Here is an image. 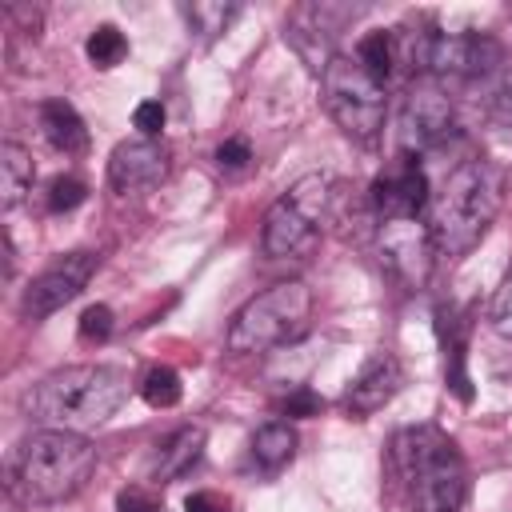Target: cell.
<instances>
[{"mask_svg": "<svg viewBox=\"0 0 512 512\" xmlns=\"http://www.w3.org/2000/svg\"><path fill=\"white\" fill-rule=\"evenodd\" d=\"M348 8H328V4H304L292 12L288 20V44L296 48V56L316 72L324 76V68L332 64V36H336V20H344Z\"/></svg>", "mask_w": 512, "mask_h": 512, "instance_id": "obj_13", "label": "cell"}, {"mask_svg": "<svg viewBox=\"0 0 512 512\" xmlns=\"http://www.w3.org/2000/svg\"><path fill=\"white\" fill-rule=\"evenodd\" d=\"M84 196H88L84 180H76V176H56V180L48 184V212H72V208L84 204Z\"/></svg>", "mask_w": 512, "mask_h": 512, "instance_id": "obj_25", "label": "cell"}, {"mask_svg": "<svg viewBox=\"0 0 512 512\" xmlns=\"http://www.w3.org/2000/svg\"><path fill=\"white\" fill-rule=\"evenodd\" d=\"M428 200H432V184H428L424 168H420L412 156L400 160L392 172H384V176L372 184V204H376L380 220L420 216V212H428Z\"/></svg>", "mask_w": 512, "mask_h": 512, "instance_id": "obj_14", "label": "cell"}, {"mask_svg": "<svg viewBox=\"0 0 512 512\" xmlns=\"http://www.w3.org/2000/svg\"><path fill=\"white\" fill-rule=\"evenodd\" d=\"M204 452V428L200 424H184L176 428L164 444H156V460H152V480L156 484H168V480H180Z\"/></svg>", "mask_w": 512, "mask_h": 512, "instance_id": "obj_16", "label": "cell"}, {"mask_svg": "<svg viewBox=\"0 0 512 512\" xmlns=\"http://www.w3.org/2000/svg\"><path fill=\"white\" fill-rule=\"evenodd\" d=\"M116 512H164V504H160V496H152L148 488H124L120 496H116Z\"/></svg>", "mask_w": 512, "mask_h": 512, "instance_id": "obj_30", "label": "cell"}, {"mask_svg": "<svg viewBox=\"0 0 512 512\" xmlns=\"http://www.w3.org/2000/svg\"><path fill=\"white\" fill-rule=\"evenodd\" d=\"M492 108H496V120L512 128V76H508V80H504V88L496 92V104H492Z\"/></svg>", "mask_w": 512, "mask_h": 512, "instance_id": "obj_32", "label": "cell"}, {"mask_svg": "<svg viewBox=\"0 0 512 512\" xmlns=\"http://www.w3.org/2000/svg\"><path fill=\"white\" fill-rule=\"evenodd\" d=\"M320 408H324V400L312 388H296V392H288L280 400V412L284 416H320Z\"/></svg>", "mask_w": 512, "mask_h": 512, "instance_id": "obj_29", "label": "cell"}, {"mask_svg": "<svg viewBox=\"0 0 512 512\" xmlns=\"http://www.w3.org/2000/svg\"><path fill=\"white\" fill-rule=\"evenodd\" d=\"M500 64V44L484 32H440L428 56V76L436 80H472Z\"/></svg>", "mask_w": 512, "mask_h": 512, "instance_id": "obj_11", "label": "cell"}, {"mask_svg": "<svg viewBox=\"0 0 512 512\" xmlns=\"http://www.w3.org/2000/svg\"><path fill=\"white\" fill-rule=\"evenodd\" d=\"M396 480L408 488L412 512H460L468 496V468L460 448L432 424L404 428L388 448Z\"/></svg>", "mask_w": 512, "mask_h": 512, "instance_id": "obj_4", "label": "cell"}, {"mask_svg": "<svg viewBox=\"0 0 512 512\" xmlns=\"http://www.w3.org/2000/svg\"><path fill=\"white\" fill-rule=\"evenodd\" d=\"M112 328H116V320H112V308L108 304L84 308V316H80V340L84 344H104L112 336Z\"/></svg>", "mask_w": 512, "mask_h": 512, "instance_id": "obj_26", "label": "cell"}, {"mask_svg": "<svg viewBox=\"0 0 512 512\" xmlns=\"http://www.w3.org/2000/svg\"><path fill=\"white\" fill-rule=\"evenodd\" d=\"M376 248H380L384 268H388L396 280H404L408 288H420V284L428 280V272H432V256H436L428 220H420V216L380 220Z\"/></svg>", "mask_w": 512, "mask_h": 512, "instance_id": "obj_9", "label": "cell"}, {"mask_svg": "<svg viewBox=\"0 0 512 512\" xmlns=\"http://www.w3.org/2000/svg\"><path fill=\"white\" fill-rule=\"evenodd\" d=\"M132 128H136L140 136L156 140L160 128H164V104H160V100H140L136 112H132Z\"/></svg>", "mask_w": 512, "mask_h": 512, "instance_id": "obj_28", "label": "cell"}, {"mask_svg": "<svg viewBox=\"0 0 512 512\" xmlns=\"http://www.w3.org/2000/svg\"><path fill=\"white\" fill-rule=\"evenodd\" d=\"M312 316V292L300 280H284L252 296L228 324V352L236 356H260L272 352L296 336H304Z\"/></svg>", "mask_w": 512, "mask_h": 512, "instance_id": "obj_5", "label": "cell"}, {"mask_svg": "<svg viewBox=\"0 0 512 512\" xmlns=\"http://www.w3.org/2000/svg\"><path fill=\"white\" fill-rule=\"evenodd\" d=\"M164 172H168V152L160 140H148V136L120 140L108 156V184L120 196L156 188L164 180Z\"/></svg>", "mask_w": 512, "mask_h": 512, "instance_id": "obj_12", "label": "cell"}, {"mask_svg": "<svg viewBox=\"0 0 512 512\" xmlns=\"http://www.w3.org/2000/svg\"><path fill=\"white\" fill-rule=\"evenodd\" d=\"M328 200H332V176H324V172L300 176L264 216V232H260L264 252L272 260L308 256L320 240V220L328 212Z\"/></svg>", "mask_w": 512, "mask_h": 512, "instance_id": "obj_6", "label": "cell"}, {"mask_svg": "<svg viewBox=\"0 0 512 512\" xmlns=\"http://www.w3.org/2000/svg\"><path fill=\"white\" fill-rule=\"evenodd\" d=\"M248 160H252V148H248L244 136H232V140H224V144L216 148V168H220V172H244Z\"/></svg>", "mask_w": 512, "mask_h": 512, "instance_id": "obj_27", "label": "cell"}, {"mask_svg": "<svg viewBox=\"0 0 512 512\" xmlns=\"http://www.w3.org/2000/svg\"><path fill=\"white\" fill-rule=\"evenodd\" d=\"M32 180H36V164H32L28 148L16 140H4L0 144V204L16 208L28 196Z\"/></svg>", "mask_w": 512, "mask_h": 512, "instance_id": "obj_18", "label": "cell"}, {"mask_svg": "<svg viewBox=\"0 0 512 512\" xmlns=\"http://www.w3.org/2000/svg\"><path fill=\"white\" fill-rule=\"evenodd\" d=\"M100 256L96 252H68V256H56L40 276H32L28 292H24V316L32 320H44L52 312H60L68 300H76L84 292V284L92 280Z\"/></svg>", "mask_w": 512, "mask_h": 512, "instance_id": "obj_10", "label": "cell"}, {"mask_svg": "<svg viewBox=\"0 0 512 512\" xmlns=\"http://www.w3.org/2000/svg\"><path fill=\"white\" fill-rule=\"evenodd\" d=\"M84 52H88V60H92L96 68H116V64L128 56V40H124V32H120L116 24H100V28L88 32Z\"/></svg>", "mask_w": 512, "mask_h": 512, "instance_id": "obj_23", "label": "cell"}, {"mask_svg": "<svg viewBox=\"0 0 512 512\" xmlns=\"http://www.w3.org/2000/svg\"><path fill=\"white\" fill-rule=\"evenodd\" d=\"M356 60H360V68L372 76V80H388L392 76V68H396V40H392V32H368L360 44H356Z\"/></svg>", "mask_w": 512, "mask_h": 512, "instance_id": "obj_21", "label": "cell"}, {"mask_svg": "<svg viewBox=\"0 0 512 512\" xmlns=\"http://www.w3.org/2000/svg\"><path fill=\"white\" fill-rule=\"evenodd\" d=\"M188 28L200 36V40H212L220 36L236 16H240V4H220V0H196V4H184L180 8Z\"/></svg>", "mask_w": 512, "mask_h": 512, "instance_id": "obj_20", "label": "cell"}, {"mask_svg": "<svg viewBox=\"0 0 512 512\" xmlns=\"http://www.w3.org/2000/svg\"><path fill=\"white\" fill-rule=\"evenodd\" d=\"M452 128V100L444 96V88L432 76H420L408 92L404 104L396 112V140L404 156H420L428 148H436Z\"/></svg>", "mask_w": 512, "mask_h": 512, "instance_id": "obj_8", "label": "cell"}, {"mask_svg": "<svg viewBox=\"0 0 512 512\" xmlns=\"http://www.w3.org/2000/svg\"><path fill=\"white\" fill-rule=\"evenodd\" d=\"M504 204V176L484 156H464L448 168V176L432 188L428 200V232L440 256L472 252L492 228Z\"/></svg>", "mask_w": 512, "mask_h": 512, "instance_id": "obj_1", "label": "cell"}, {"mask_svg": "<svg viewBox=\"0 0 512 512\" xmlns=\"http://www.w3.org/2000/svg\"><path fill=\"white\" fill-rule=\"evenodd\" d=\"M96 468V444L84 432L40 428L8 460V492L20 504H60L76 496Z\"/></svg>", "mask_w": 512, "mask_h": 512, "instance_id": "obj_3", "label": "cell"}, {"mask_svg": "<svg viewBox=\"0 0 512 512\" xmlns=\"http://www.w3.org/2000/svg\"><path fill=\"white\" fill-rule=\"evenodd\" d=\"M140 396L152 404V408H176L180 396H184V384H180V372L168 368V364H156L144 372L140 380Z\"/></svg>", "mask_w": 512, "mask_h": 512, "instance_id": "obj_22", "label": "cell"}, {"mask_svg": "<svg viewBox=\"0 0 512 512\" xmlns=\"http://www.w3.org/2000/svg\"><path fill=\"white\" fill-rule=\"evenodd\" d=\"M488 324L496 336H508L512 340V268L500 276L492 300H488Z\"/></svg>", "mask_w": 512, "mask_h": 512, "instance_id": "obj_24", "label": "cell"}, {"mask_svg": "<svg viewBox=\"0 0 512 512\" xmlns=\"http://www.w3.org/2000/svg\"><path fill=\"white\" fill-rule=\"evenodd\" d=\"M248 452L264 472H276L296 456V428L288 420H268V424H260L252 432V448Z\"/></svg>", "mask_w": 512, "mask_h": 512, "instance_id": "obj_19", "label": "cell"}, {"mask_svg": "<svg viewBox=\"0 0 512 512\" xmlns=\"http://www.w3.org/2000/svg\"><path fill=\"white\" fill-rule=\"evenodd\" d=\"M184 512H232V500H228L224 492L204 488V492H192V496L184 500Z\"/></svg>", "mask_w": 512, "mask_h": 512, "instance_id": "obj_31", "label": "cell"}, {"mask_svg": "<svg viewBox=\"0 0 512 512\" xmlns=\"http://www.w3.org/2000/svg\"><path fill=\"white\" fill-rule=\"evenodd\" d=\"M40 128L56 152L76 156L88 148V124L80 120V112L68 100H44L40 104Z\"/></svg>", "mask_w": 512, "mask_h": 512, "instance_id": "obj_17", "label": "cell"}, {"mask_svg": "<svg viewBox=\"0 0 512 512\" xmlns=\"http://www.w3.org/2000/svg\"><path fill=\"white\" fill-rule=\"evenodd\" d=\"M400 384H404V364L392 352H376L344 388V408L352 416H372L400 392Z\"/></svg>", "mask_w": 512, "mask_h": 512, "instance_id": "obj_15", "label": "cell"}, {"mask_svg": "<svg viewBox=\"0 0 512 512\" xmlns=\"http://www.w3.org/2000/svg\"><path fill=\"white\" fill-rule=\"evenodd\" d=\"M128 392H132V380L120 364H72L44 376L24 396V408L44 428L88 432L112 420L128 400Z\"/></svg>", "mask_w": 512, "mask_h": 512, "instance_id": "obj_2", "label": "cell"}, {"mask_svg": "<svg viewBox=\"0 0 512 512\" xmlns=\"http://www.w3.org/2000/svg\"><path fill=\"white\" fill-rule=\"evenodd\" d=\"M324 104L328 116L340 124L344 136L368 144L380 136L384 128V112H388V96L384 84L372 80L356 56H332V64L324 68Z\"/></svg>", "mask_w": 512, "mask_h": 512, "instance_id": "obj_7", "label": "cell"}]
</instances>
